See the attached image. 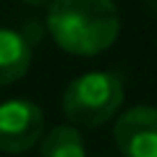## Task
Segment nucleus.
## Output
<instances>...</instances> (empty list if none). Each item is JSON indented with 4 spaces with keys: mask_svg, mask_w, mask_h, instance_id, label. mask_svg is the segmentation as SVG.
Returning <instances> with one entry per match:
<instances>
[{
    "mask_svg": "<svg viewBox=\"0 0 157 157\" xmlns=\"http://www.w3.org/2000/svg\"><path fill=\"white\" fill-rule=\"evenodd\" d=\"M47 32L60 50L92 58L110 50L121 34V11L113 0H52Z\"/></svg>",
    "mask_w": 157,
    "mask_h": 157,
    "instance_id": "f257e3e1",
    "label": "nucleus"
},
{
    "mask_svg": "<svg viewBox=\"0 0 157 157\" xmlns=\"http://www.w3.org/2000/svg\"><path fill=\"white\" fill-rule=\"evenodd\" d=\"M126 100V84L118 71H86L63 89V115L76 128H100L118 115Z\"/></svg>",
    "mask_w": 157,
    "mask_h": 157,
    "instance_id": "f03ea898",
    "label": "nucleus"
},
{
    "mask_svg": "<svg viewBox=\"0 0 157 157\" xmlns=\"http://www.w3.org/2000/svg\"><path fill=\"white\" fill-rule=\"evenodd\" d=\"M45 136V113L32 100H8L0 105V152L24 155Z\"/></svg>",
    "mask_w": 157,
    "mask_h": 157,
    "instance_id": "7ed1b4c3",
    "label": "nucleus"
},
{
    "mask_svg": "<svg viewBox=\"0 0 157 157\" xmlns=\"http://www.w3.org/2000/svg\"><path fill=\"white\" fill-rule=\"evenodd\" d=\"M113 141L123 157H157V107L136 105L113 123Z\"/></svg>",
    "mask_w": 157,
    "mask_h": 157,
    "instance_id": "20e7f679",
    "label": "nucleus"
},
{
    "mask_svg": "<svg viewBox=\"0 0 157 157\" xmlns=\"http://www.w3.org/2000/svg\"><path fill=\"white\" fill-rule=\"evenodd\" d=\"M32 68V45L13 29H0V86L21 81Z\"/></svg>",
    "mask_w": 157,
    "mask_h": 157,
    "instance_id": "39448f33",
    "label": "nucleus"
},
{
    "mask_svg": "<svg viewBox=\"0 0 157 157\" xmlns=\"http://www.w3.org/2000/svg\"><path fill=\"white\" fill-rule=\"evenodd\" d=\"M39 157H86L81 131L71 123L50 128L39 141Z\"/></svg>",
    "mask_w": 157,
    "mask_h": 157,
    "instance_id": "423d86ee",
    "label": "nucleus"
},
{
    "mask_svg": "<svg viewBox=\"0 0 157 157\" xmlns=\"http://www.w3.org/2000/svg\"><path fill=\"white\" fill-rule=\"evenodd\" d=\"M21 3H26V6H50L52 0H21Z\"/></svg>",
    "mask_w": 157,
    "mask_h": 157,
    "instance_id": "0eeeda50",
    "label": "nucleus"
}]
</instances>
